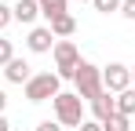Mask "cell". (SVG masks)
I'll return each instance as SVG.
<instances>
[{
  "label": "cell",
  "mask_w": 135,
  "mask_h": 131,
  "mask_svg": "<svg viewBox=\"0 0 135 131\" xmlns=\"http://www.w3.org/2000/svg\"><path fill=\"white\" fill-rule=\"evenodd\" d=\"M51 109H55V124L66 131V128H80L88 117H84V102L77 91H59L51 98Z\"/></svg>",
  "instance_id": "6da1fadb"
},
{
  "label": "cell",
  "mask_w": 135,
  "mask_h": 131,
  "mask_svg": "<svg viewBox=\"0 0 135 131\" xmlns=\"http://www.w3.org/2000/svg\"><path fill=\"white\" fill-rule=\"evenodd\" d=\"M73 84H77V95H80V102H95L106 87H102V69L88 58H80L77 66V77H73Z\"/></svg>",
  "instance_id": "7a4b0ae2"
},
{
  "label": "cell",
  "mask_w": 135,
  "mask_h": 131,
  "mask_svg": "<svg viewBox=\"0 0 135 131\" xmlns=\"http://www.w3.org/2000/svg\"><path fill=\"white\" fill-rule=\"evenodd\" d=\"M51 55H55V77L59 80H73L77 77V66H80V47L73 40H55Z\"/></svg>",
  "instance_id": "3957f363"
},
{
  "label": "cell",
  "mask_w": 135,
  "mask_h": 131,
  "mask_svg": "<svg viewBox=\"0 0 135 131\" xmlns=\"http://www.w3.org/2000/svg\"><path fill=\"white\" fill-rule=\"evenodd\" d=\"M59 91H62V80L55 73H33L26 80V98L29 102H51Z\"/></svg>",
  "instance_id": "277c9868"
},
{
  "label": "cell",
  "mask_w": 135,
  "mask_h": 131,
  "mask_svg": "<svg viewBox=\"0 0 135 131\" xmlns=\"http://www.w3.org/2000/svg\"><path fill=\"white\" fill-rule=\"evenodd\" d=\"M102 87H106L110 95L128 91V87H132V66H124V62H110L106 69H102Z\"/></svg>",
  "instance_id": "5b68a950"
},
{
  "label": "cell",
  "mask_w": 135,
  "mask_h": 131,
  "mask_svg": "<svg viewBox=\"0 0 135 131\" xmlns=\"http://www.w3.org/2000/svg\"><path fill=\"white\" fill-rule=\"evenodd\" d=\"M26 47H29L33 55H47V51L55 47L51 29H47V26H33V29H29V37H26Z\"/></svg>",
  "instance_id": "8992f818"
},
{
  "label": "cell",
  "mask_w": 135,
  "mask_h": 131,
  "mask_svg": "<svg viewBox=\"0 0 135 131\" xmlns=\"http://www.w3.org/2000/svg\"><path fill=\"white\" fill-rule=\"evenodd\" d=\"M0 73H4V77H7V80H11V84H22V87H26V80H29V77H33V66L26 62V58H11V62L4 66V69H0Z\"/></svg>",
  "instance_id": "52a82bcc"
},
{
  "label": "cell",
  "mask_w": 135,
  "mask_h": 131,
  "mask_svg": "<svg viewBox=\"0 0 135 131\" xmlns=\"http://www.w3.org/2000/svg\"><path fill=\"white\" fill-rule=\"evenodd\" d=\"M40 15V7H37V0H15V7H11V18L22 22V26H33Z\"/></svg>",
  "instance_id": "ba28073f"
},
{
  "label": "cell",
  "mask_w": 135,
  "mask_h": 131,
  "mask_svg": "<svg viewBox=\"0 0 135 131\" xmlns=\"http://www.w3.org/2000/svg\"><path fill=\"white\" fill-rule=\"evenodd\" d=\"M47 29H51L55 40H69V37L77 33V18H73V15H59V18L47 22Z\"/></svg>",
  "instance_id": "9c48e42d"
},
{
  "label": "cell",
  "mask_w": 135,
  "mask_h": 131,
  "mask_svg": "<svg viewBox=\"0 0 135 131\" xmlns=\"http://www.w3.org/2000/svg\"><path fill=\"white\" fill-rule=\"evenodd\" d=\"M91 113H95V120H99V124H102V120H110L113 113H117V102H113L110 91H102V95L91 102Z\"/></svg>",
  "instance_id": "30bf717a"
},
{
  "label": "cell",
  "mask_w": 135,
  "mask_h": 131,
  "mask_svg": "<svg viewBox=\"0 0 135 131\" xmlns=\"http://www.w3.org/2000/svg\"><path fill=\"white\" fill-rule=\"evenodd\" d=\"M37 7H40V15L47 22L59 18V15H69V0H37Z\"/></svg>",
  "instance_id": "8fae6325"
},
{
  "label": "cell",
  "mask_w": 135,
  "mask_h": 131,
  "mask_svg": "<svg viewBox=\"0 0 135 131\" xmlns=\"http://www.w3.org/2000/svg\"><path fill=\"white\" fill-rule=\"evenodd\" d=\"M113 102H117V113H120V117L132 120V117H135V87L120 91V95H113Z\"/></svg>",
  "instance_id": "7c38bea8"
},
{
  "label": "cell",
  "mask_w": 135,
  "mask_h": 131,
  "mask_svg": "<svg viewBox=\"0 0 135 131\" xmlns=\"http://www.w3.org/2000/svg\"><path fill=\"white\" fill-rule=\"evenodd\" d=\"M102 131H132V120L120 117V113H113L110 120H102Z\"/></svg>",
  "instance_id": "4fadbf2b"
},
{
  "label": "cell",
  "mask_w": 135,
  "mask_h": 131,
  "mask_svg": "<svg viewBox=\"0 0 135 131\" xmlns=\"http://www.w3.org/2000/svg\"><path fill=\"white\" fill-rule=\"evenodd\" d=\"M91 7L99 15H113V11H120V0H91Z\"/></svg>",
  "instance_id": "5bb4252c"
},
{
  "label": "cell",
  "mask_w": 135,
  "mask_h": 131,
  "mask_svg": "<svg viewBox=\"0 0 135 131\" xmlns=\"http://www.w3.org/2000/svg\"><path fill=\"white\" fill-rule=\"evenodd\" d=\"M11 58H15V44L7 40V37H0V69L11 62Z\"/></svg>",
  "instance_id": "9a60e30c"
},
{
  "label": "cell",
  "mask_w": 135,
  "mask_h": 131,
  "mask_svg": "<svg viewBox=\"0 0 135 131\" xmlns=\"http://www.w3.org/2000/svg\"><path fill=\"white\" fill-rule=\"evenodd\" d=\"M117 15H124L128 22H135V0H120V11Z\"/></svg>",
  "instance_id": "2e32d148"
},
{
  "label": "cell",
  "mask_w": 135,
  "mask_h": 131,
  "mask_svg": "<svg viewBox=\"0 0 135 131\" xmlns=\"http://www.w3.org/2000/svg\"><path fill=\"white\" fill-rule=\"evenodd\" d=\"M11 22H15V18H11V7H7V4H0V33H4Z\"/></svg>",
  "instance_id": "e0dca14e"
},
{
  "label": "cell",
  "mask_w": 135,
  "mask_h": 131,
  "mask_svg": "<svg viewBox=\"0 0 135 131\" xmlns=\"http://www.w3.org/2000/svg\"><path fill=\"white\" fill-rule=\"evenodd\" d=\"M37 131H62V128H59L55 120H40V124H37Z\"/></svg>",
  "instance_id": "ac0fdd59"
},
{
  "label": "cell",
  "mask_w": 135,
  "mask_h": 131,
  "mask_svg": "<svg viewBox=\"0 0 135 131\" xmlns=\"http://www.w3.org/2000/svg\"><path fill=\"white\" fill-rule=\"evenodd\" d=\"M77 131H102V124H99V120H84Z\"/></svg>",
  "instance_id": "d6986e66"
},
{
  "label": "cell",
  "mask_w": 135,
  "mask_h": 131,
  "mask_svg": "<svg viewBox=\"0 0 135 131\" xmlns=\"http://www.w3.org/2000/svg\"><path fill=\"white\" fill-rule=\"evenodd\" d=\"M0 131H11V124H7V117L0 113Z\"/></svg>",
  "instance_id": "ffe728a7"
},
{
  "label": "cell",
  "mask_w": 135,
  "mask_h": 131,
  "mask_svg": "<svg viewBox=\"0 0 135 131\" xmlns=\"http://www.w3.org/2000/svg\"><path fill=\"white\" fill-rule=\"evenodd\" d=\"M4 109H7V95L0 91V113H4Z\"/></svg>",
  "instance_id": "44dd1931"
},
{
  "label": "cell",
  "mask_w": 135,
  "mask_h": 131,
  "mask_svg": "<svg viewBox=\"0 0 135 131\" xmlns=\"http://www.w3.org/2000/svg\"><path fill=\"white\" fill-rule=\"evenodd\" d=\"M132 87H135V66H132Z\"/></svg>",
  "instance_id": "7402d4cb"
},
{
  "label": "cell",
  "mask_w": 135,
  "mask_h": 131,
  "mask_svg": "<svg viewBox=\"0 0 135 131\" xmlns=\"http://www.w3.org/2000/svg\"><path fill=\"white\" fill-rule=\"evenodd\" d=\"M80 4H84V0H80ZM88 4H91V0H88Z\"/></svg>",
  "instance_id": "603a6c76"
}]
</instances>
